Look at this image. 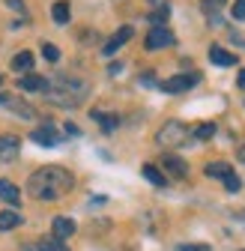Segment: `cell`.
<instances>
[{
    "label": "cell",
    "instance_id": "cell-1",
    "mask_svg": "<svg viewBox=\"0 0 245 251\" xmlns=\"http://www.w3.org/2000/svg\"><path fill=\"white\" fill-rule=\"evenodd\" d=\"M72 185H75V179H72V174L66 168L48 165V168H39L33 176L27 179V192L33 198H39V201H57V198L69 195Z\"/></svg>",
    "mask_w": 245,
    "mask_h": 251
},
{
    "label": "cell",
    "instance_id": "cell-2",
    "mask_svg": "<svg viewBox=\"0 0 245 251\" xmlns=\"http://www.w3.org/2000/svg\"><path fill=\"white\" fill-rule=\"evenodd\" d=\"M45 93H48V99H51L54 105L78 108V105H81V99L90 93V87H87V81L72 78V75H54V78L48 81Z\"/></svg>",
    "mask_w": 245,
    "mask_h": 251
},
{
    "label": "cell",
    "instance_id": "cell-3",
    "mask_svg": "<svg viewBox=\"0 0 245 251\" xmlns=\"http://www.w3.org/2000/svg\"><path fill=\"white\" fill-rule=\"evenodd\" d=\"M186 141H189V126L179 123V120L165 123L162 129L156 132V144H162V147H179V144H186Z\"/></svg>",
    "mask_w": 245,
    "mask_h": 251
},
{
    "label": "cell",
    "instance_id": "cell-4",
    "mask_svg": "<svg viewBox=\"0 0 245 251\" xmlns=\"http://www.w3.org/2000/svg\"><path fill=\"white\" fill-rule=\"evenodd\" d=\"M197 81H200V75H197V72H186V75H173V78L162 81L159 87H162L165 93H186V90H192Z\"/></svg>",
    "mask_w": 245,
    "mask_h": 251
},
{
    "label": "cell",
    "instance_id": "cell-5",
    "mask_svg": "<svg viewBox=\"0 0 245 251\" xmlns=\"http://www.w3.org/2000/svg\"><path fill=\"white\" fill-rule=\"evenodd\" d=\"M147 51H159V48H168V45H173V33L168 27H152L149 33H147Z\"/></svg>",
    "mask_w": 245,
    "mask_h": 251
},
{
    "label": "cell",
    "instance_id": "cell-6",
    "mask_svg": "<svg viewBox=\"0 0 245 251\" xmlns=\"http://www.w3.org/2000/svg\"><path fill=\"white\" fill-rule=\"evenodd\" d=\"M30 138H33L39 147H57V144H60V132L54 129V123H42V126H36V129L30 132Z\"/></svg>",
    "mask_w": 245,
    "mask_h": 251
},
{
    "label": "cell",
    "instance_id": "cell-7",
    "mask_svg": "<svg viewBox=\"0 0 245 251\" xmlns=\"http://www.w3.org/2000/svg\"><path fill=\"white\" fill-rule=\"evenodd\" d=\"M132 33H135V30H132V27H120V30H117V33H114V36H111V39L105 42V48H102V54H105V57H114V54H117V51H120L122 45H126V42L132 39Z\"/></svg>",
    "mask_w": 245,
    "mask_h": 251
},
{
    "label": "cell",
    "instance_id": "cell-8",
    "mask_svg": "<svg viewBox=\"0 0 245 251\" xmlns=\"http://www.w3.org/2000/svg\"><path fill=\"white\" fill-rule=\"evenodd\" d=\"M18 150H21V141L15 135H3L0 138V162H12L18 155Z\"/></svg>",
    "mask_w": 245,
    "mask_h": 251
},
{
    "label": "cell",
    "instance_id": "cell-9",
    "mask_svg": "<svg viewBox=\"0 0 245 251\" xmlns=\"http://www.w3.org/2000/svg\"><path fill=\"white\" fill-rule=\"evenodd\" d=\"M162 168H165V171H171L176 179H182V176L189 174V165L182 162L179 155H171V152H165V155H162Z\"/></svg>",
    "mask_w": 245,
    "mask_h": 251
},
{
    "label": "cell",
    "instance_id": "cell-10",
    "mask_svg": "<svg viewBox=\"0 0 245 251\" xmlns=\"http://www.w3.org/2000/svg\"><path fill=\"white\" fill-rule=\"evenodd\" d=\"M51 230H54V239H69L75 233V222L66 215H57L54 222H51Z\"/></svg>",
    "mask_w": 245,
    "mask_h": 251
},
{
    "label": "cell",
    "instance_id": "cell-11",
    "mask_svg": "<svg viewBox=\"0 0 245 251\" xmlns=\"http://www.w3.org/2000/svg\"><path fill=\"white\" fill-rule=\"evenodd\" d=\"M209 60L216 63V66H233V63H236V54L224 51L221 45H212V48H209Z\"/></svg>",
    "mask_w": 245,
    "mask_h": 251
},
{
    "label": "cell",
    "instance_id": "cell-12",
    "mask_svg": "<svg viewBox=\"0 0 245 251\" xmlns=\"http://www.w3.org/2000/svg\"><path fill=\"white\" fill-rule=\"evenodd\" d=\"M0 201H6V203H12V206L21 203V192H18L9 179H0Z\"/></svg>",
    "mask_w": 245,
    "mask_h": 251
},
{
    "label": "cell",
    "instance_id": "cell-13",
    "mask_svg": "<svg viewBox=\"0 0 245 251\" xmlns=\"http://www.w3.org/2000/svg\"><path fill=\"white\" fill-rule=\"evenodd\" d=\"M18 84H21V90H30V93H45L48 78H42V75H24Z\"/></svg>",
    "mask_w": 245,
    "mask_h": 251
},
{
    "label": "cell",
    "instance_id": "cell-14",
    "mask_svg": "<svg viewBox=\"0 0 245 251\" xmlns=\"http://www.w3.org/2000/svg\"><path fill=\"white\" fill-rule=\"evenodd\" d=\"M18 225H21V215L15 209H3V212H0V230H12Z\"/></svg>",
    "mask_w": 245,
    "mask_h": 251
},
{
    "label": "cell",
    "instance_id": "cell-15",
    "mask_svg": "<svg viewBox=\"0 0 245 251\" xmlns=\"http://www.w3.org/2000/svg\"><path fill=\"white\" fill-rule=\"evenodd\" d=\"M30 66H33V54H30V51H18V54L12 57V69H15V72H27Z\"/></svg>",
    "mask_w": 245,
    "mask_h": 251
},
{
    "label": "cell",
    "instance_id": "cell-16",
    "mask_svg": "<svg viewBox=\"0 0 245 251\" xmlns=\"http://www.w3.org/2000/svg\"><path fill=\"white\" fill-rule=\"evenodd\" d=\"M227 174H233L227 162H212V165H206V176H212V179H224Z\"/></svg>",
    "mask_w": 245,
    "mask_h": 251
},
{
    "label": "cell",
    "instance_id": "cell-17",
    "mask_svg": "<svg viewBox=\"0 0 245 251\" xmlns=\"http://www.w3.org/2000/svg\"><path fill=\"white\" fill-rule=\"evenodd\" d=\"M51 18L57 24H66L69 21V3H66V0H57V3L51 6Z\"/></svg>",
    "mask_w": 245,
    "mask_h": 251
},
{
    "label": "cell",
    "instance_id": "cell-18",
    "mask_svg": "<svg viewBox=\"0 0 245 251\" xmlns=\"http://www.w3.org/2000/svg\"><path fill=\"white\" fill-rule=\"evenodd\" d=\"M93 120H99V123H102V129H105V132H114L117 126H120V117H117V114H102V111H93Z\"/></svg>",
    "mask_w": 245,
    "mask_h": 251
},
{
    "label": "cell",
    "instance_id": "cell-19",
    "mask_svg": "<svg viewBox=\"0 0 245 251\" xmlns=\"http://www.w3.org/2000/svg\"><path fill=\"white\" fill-rule=\"evenodd\" d=\"M141 171H144V176H147V179H149L152 185H165V182H168V179H165V174H162V171H159L156 165H144Z\"/></svg>",
    "mask_w": 245,
    "mask_h": 251
},
{
    "label": "cell",
    "instance_id": "cell-20",
    "mask_svg": "<svg viewBox=\"0 0 245 251\" xmlns=\"http://www.w3.org/2000/svg\"><path fill=\"white\" fill-rule=\"evenodd\" d=\"M36 251H69V248L60 242V239H54V236H45V239H39Z\"/></svg>",
    "mask_w": 245,
    "mask_h": 251
},
{
    "label": "cell",
    "instance_id": "cell-21",
    "mask_svg": "<svg viewBox=\"0 0 245 251\" xmlns=\"http://www.w3.org/2000/svg\"><path fill=\"white\" fill-rule=\"evenodd\" d=\"M168 15H171V6L168 3H162L156 12L149 15V21H152V27H165V21H168Z\"/></svg>",
    "mask_w": 245,
    "mask_h": 251
},
{
    "label": "cell",
    "instance_id": "cell-22",
    "mask_svg": "<svg viewBox=\"0 0 245 251\" xmlns=\"http://www.w3.org/2000/svg\"><path fill=\"white\" fill-rule=\"evenodd\" d=\"M212 135H216V123H203V126H197V129H195V138L197 141H206Z\"/></svg>",
    "mask_w": 245,
    "mask_h": 251
},
{
    "label": "cell",
    "instance_id": "cell-23",
    "mask_svg": "<svg viewBox=\"0 0 245 251\" xmlns=\"http://www.w3.org/2000/svg\"><path fill=\"white\" fill-rule=\"evenodd\" d=\"M42 54H45V60H51V63H57V60H60V48H57V45H51V42H45V45H42Z\"/></svg>",
    "mask_w": 245,
    "mask_h": 251
},
{
    "label": "cell",
    "instance_id": "cell-24",
    "mask_svg": "<svg viewBox=\"0 0 245 251\" xmlns=\"http://www.w3.org/2000/svg\"><path fill=\"white\" fill-rule=\"evenodd\" d=\"M239 185H242V182H239L236 174H227V176H224V188H227V192H239Z\"/></svg>",
    "mask_w": 245,
    "mask_h": 251
},
{
    "label": "cell",
    "instance_id": "cell-25",
    "mask_svg": "<svg viewBox=\"0 0 245 251\" xmlns=\"http://www.w3.org/2000/svg\"><path fill=\"white\" fill-rule=\"evenodd\" d=\"M233 18L245 21V0H236V3H233Z\"/></svg>",
    "mask_w": 245,
    "mask_h": 251
},
{
    "label": "cell",
    "instance_id": "cell-26",
    "mask_svg": "<svg viewBox=\"0 0 245 251\" xmlns=\"http://www.w3.org/2000/svg\"><path fill=\"white\" fill-rule=\"evenodd\" d=\"M176 251H209V245H192L189 242V245H179Z\"/></svg>",
    "mask_w": 245,
    "mask_h": 251
},
{
    "label": "cell",
    "instance_id": "cell-27",
    "mask_svg": "<svg viewBox=\"0 0 245 251\" xmlns=\"http://www.w3.org/2000/svg\"><path fill=\"white\" fill-rule=\"evenodd\" d=\"M6 3H9V9H18V12H24V3H21V0H6Z\"/></svg>",
    "mask_w": 245,
    "mask_h": 251
},
{
    "label": "cell",
    "instance_id": "cell-28",
    "mask_svg": "<svg viewBox=\"0 0 245 251\" xmlns=\"http://www.w3.org/2000/svg\"><path fill=\"white\" fill-rule=\"evenodd\" d=\"M236 84H239V87H242V90H245V69H242V72H239V78H236Z\"/></svg>",
    "mask_w": 245,
    "mask_h": 251
},
{
    "label": "cell",
    "instance_id": "cell-29",
    "mask_svg": "<svg viewBox=\"0 0 245 251\" xmlns=\"http://www.w3.org/2000/svg\"><path fill=\"white\" fill-rule=\"evenodd\" d=\"M0 105H9V96H3V93H0Z\"/></svg>",
    "mask_w": 245,
    "mask_h": 251
},
{
    "label": "cell",
    "instance_id": "cell-30",
    "mask_svg": "<svg viewBox=\"0 0 245 251\" xmlns=\"http://www.w3.org/2000/svg\"><path fill=\"white\" fill-rule=\"evenodd\" d=\"M239 159H242V162H245V144H242V147H239Z\"/></svg>",
    "mask_w": 245,
    "mask_h": 251
},
{
    "label": "cell",
    "instance_id": "cell-31",
    "mask_svg": "<svg viewBox=\"0 0 245 251\" xmlns=\"http://www.w3.org/2000/svg\"><path fill=\"white\" fill-rule=\"evenodd\" d=\"M0 84H3V75H0Z\"/></svg>",
    "mask_w": 245,
    "mask_h": 251
},
{
    "label": "cell",
    "instance_id": "cell-32",
    "mask_svg": "<svg viewBox=\"0 0 245 251\" xmlns=\"http://www.w3.org/2000/svg\"><path fill=\"white\" fill-rule=\"evenodd\" d=\"M216 3H224V0H216Z\"/></svg>",
    "mask_w": 245,
    "mask_h": 251
},
{
    "label": "cell",
    "instance_id": "cell-33",
    "mask_svg": "<svg viewBox=\"0 0 245 251\" xmlns=\"http://www.w3.org/2000/svg\"><path fill=\"white\" fill-rule=\"evenodd\" d=\"M149 3H156V0H149Z\"/></svg>",
    "mask_w": 245,
    "mask_h": 251
}]
</instances>
